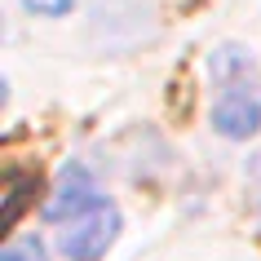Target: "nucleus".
I'll list each match as a JSON object with an SVG mask.
<instances>
[{
    "mask_svg": "<svg viewBox=\"0 0 261 261\" xmlns=\"http://www.w3.org/2000/svg\"><path fill=\"white\" fill-rule=\"evenodd\" d=\"M49 221L58 226V244L71 261H97L115 244L120 230V213L107 195H97L84 168H67L62 186L49 199Z\"/></svg>",
    "mask_w": 261,
    "mask_h": 261,
    "instance_id": "obj_1",
    "label": "nucleus"
},
{
    "mask_svg": "<svg viewBox=\"0 0 261 261\" xmlns=\"http://www.w3.org/2000/svg\"><path fill=\"white\" fill-rule=\"evenodd\" d=\"M213 124H217V133H226V138H252L261 128L257 93H248L244 84H230V89L217 97V107H213Z\"/></svg>",
    "mask_w": 261,
    "mask_h": 261,
    "instance_id": "obj_2",
    "label": "nucleus"
},
{
    "mask_svg": "<svg viewBox=\"0 0 261 261\" xmlns=\"http://www.w3.org/2000/svg\"><path fill=\"white\" fill-rule=\"evenodd\" d=\"M0 261H49V257H44V248L36 239H14V244L0 252Z\"/></svg>",
    "mask_w": 261,
    "mask_h": 261,
    "instance_id": "obj_3",
    "label": "nucleus"
},
{
    "mask_svg": "<svg viewBox=\"0 0 261 261\" xmlns=\"http://www.w3.org/2000/svg\"><path fill=\"white\" fill-rule=\"evenodd\" d=\"M31 14H44V18H62L71 9V0H22Z\"/></svg>",
    "mask_w": 261,
    "mask_h": 261,
    "instance_id": "obj_4",
    "label": "nucleus"
}]
</instances>
